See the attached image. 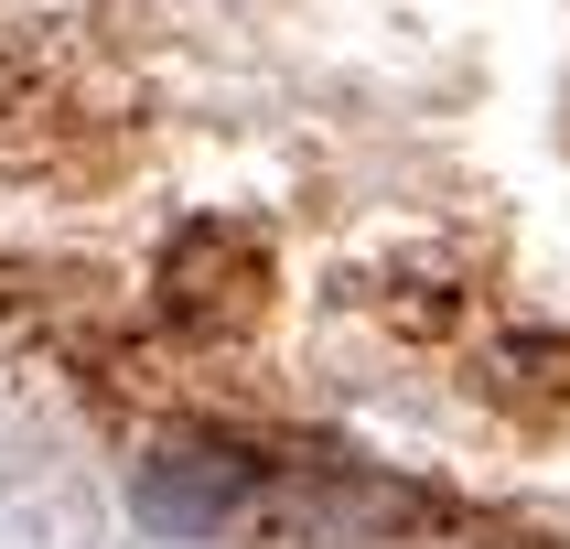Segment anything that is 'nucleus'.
Masks as SVG:
<instances>
[{
	"label": "nucleus",
	"instance_id": "obj_1",
	"mask_svg": "<svg viewBox=\"0 0 570 549\" xmlns=\"http://www.w3.org/2000/svg\"><path fill=\"white\" fill-rule=\"evenodd\" d=\"M129 507H140V528H161V539H216V528H237V517L258 507V452L161 442L151 463L129 474Z\"/></svg>",
	"mask_w": 570,
	"mask_h": 549
}]
</instances>
